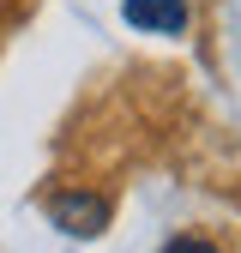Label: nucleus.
Instances as JSON below:
<instances>
[{
    "label": "nucleus",
    "mask_w": 241,
    "mask_h": 253,
    "mask_svg": "<svg viewBox=\"0 0 241 253\" xmlns=\"http://www.w3.org/2000/svg\"><path fill=\"white\" fill-rule=\"evenodd\" d=\"M48 217H54L60 235L97 241V235L109 229V199H97V193H60V199H48Z\"/></svg>",
    "instance_id": "1"
},
{
    "label": "nucleus",
    "mask_w": 241,
    "mask_h": 253,
    "mask_svg": "<svg viewBox=\"0 0 241 253\" xmlns=\"http://www.w3.org/2000/svg\"><path fill=\"white\" fill-rule=\"evenodd\" d=\"M120 18L145 37H181L187 30V0H120Z\"/></svg>",
    "instance_id": "2"
},
{
    "label": "nucleus",
    "mask_w": 241,
    "mask_h": 253,
    "mask_svg": "<svg viewBox=\"0 0 241 253\" xmlns=\"http://www.w3.org/2000/svg\"><path fill=\"white\" fill-rule=\"evenodd\" d=\"M163 253H217V247H211V241H193V235H181V241H169Z\"/></svg>",
    "instance_id": "3"
}]
</instances>
